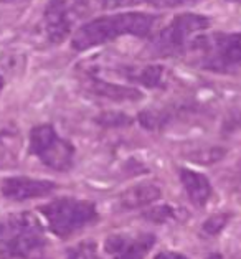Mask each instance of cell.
<instances>
[{
    "label": "cell",
    "instance_id": "cell-15",
    "mask_svg": "<svg viewBox=\"0 0 241 259\" xmlns=\"http://www.w3.org/2000/svg\"><path fill=\"white\" fill-rule=\"evenodd\" d=\"M228 220H230V217H228L226 213H221V214H215V217H210L205 223H204V231L207 233V235H218V233L225 228V225L228 223Z\"/></svg>",
    "mask_w": 241,
    "mask_h": 259
},
{
    "label": "cell",
    "instance_id": "cell-7",
    "mask_svg": "<svg viewBox=\"0 0 241 259\" xmlns=\"http://www.w3.org/2000/svg\"><path fill=\"white\" fill-rule=\"evenodd\" d=\"M73 5L69 0H50L43 20L50 41L60 43L66 38L73 27Z\"/></svg>",
    "mask_w": 241,
    "mask_h": 259
},
{
    "label": "cell",
    "instance_id": "cell-17",
    "mask_svg": "<svg viewBox=\"0 0 241 259\" xmlns=\"http://www.w3.org/2000/svg\"><path fill=\"white\" fill-rule=\"evenodd\" d=\"M223 131L225 132H238V131H241V107H239V109H234L233 112H230V116L225 119Z\"/></svg>",
    "mask_w": 241,
    "mask_h": 259
},
{
    "label": "cell",
    "instance_id": "cell-18",
    "mask_svg": "<svg viewBox=\"0 0 241 259\" xmlns=\"http://www.w3.org/2000/svg\"><path fill=\"white\" fill-rule=\"evenodd\" d=\"M149 5H154V7H160V9H172V7H180V5L185 4H192L195 0H144Z\"/></svg>",
    "mask_w": 241,
    "mask_h": 259
},
{
    "label": "cell",
    "instance_id": "cell-20",
    "mask_svg": "<svg viewBox=\"0 0 241 259\" xmlns=\"http://www.w3.org/2000/svg\"><path fill=\"white\" fill-rule=\"evenodd\" d=\"M2 88H4V78L0 76V91H2Z\"/></svg>",
    "mask_w": 241,
    "mask_h": 259
},
{
    "label": "cell",
    "instance_id": "cell-21",
    "mask_svg": "<svg viewBox=\"0 0 241 259\" xmlns=\"http://www.w3.org/2000/svg\"><path fill=\"white\" fill-rule=\"evenodd\" d=\"M228 2H234V4H241V0H228Z\"/></svg>",
    "mask_w": 241,
    "mask_h": 259
},
{
    "label": "cell",
    "instance_id": "cell-9",
    "mask_svg": "<svg viewBox=\"0 0 241 259\" xmlns=\"http://www.w3.org/2000/svg\"><path fill=\"white\" fill-rule=\"evenodd\" d=\"M155 238L150 235L129 236V235H114L106 239V252H109L112 259H144L152 249Z\"/></svg>",
    "mask_w": 241,
    "mask_h": 259
},
{
    "label": "cell",
    "instance_id": "cell-3",
    "mask_svg": "<svg viewBox=\"0 0 241 259\" xmlns=\"http://www.w3.org/2000/svg\"><path fill=\"white\" fill-rule=\"evenodd\" d=\"M50 230L58 238H69L76 231L86 228L99 220L93 201L78 198H58L40 208Z\"/></svg>",
    "mask_w": 241,
    "mask_h": 259
},
{
    "label": "cell",
    "instance_id": "cell-16",
    "mask_svg": "<svg viewBox=\"0 0 241 259\" xmlns=\"http://www.w3.org/2000/svg\"><path fill=\"white\" fill-rule=\"evenodd\" d=\"M145 218L150 221H155V223H164V221L175 218V210L169 205L155 206V208H152L149 213H145Z\"/></svg>",
    "mask_w": 241,
    "mask_h": 259
},
{
    "label": "cell",
    "instance_id": "cell-12",
    "mask_svg": "<svg viewBox=\"0 0 241 259\" xmlns=\"http://www.w3.org/2000/svg\"><path fill=\"white\" fill-rule=\"evenodd\" d=\"M124 78L131 83H137L147 88H158L166 83L167 71L164 66H139L124 68Z\"/></svg>",
    "mask_w": 241,
    "mask_h": 259
},
{
    "label": "cell",
    "instance_id": "cell-14",
    "mask_svg": "<svg viewBox=\"0 0 241 259\" xmlns=\"http://www.w3.org/2000/svg\"><path fill=\"white\" fill-rule=\"evenodd\" d=\"M66 259H99V256L94 243L86 241V243H79L78 246L69 249Z\"/></svg>",
    "mask_w": 241,
    "mask_h": 259
},
{
    "label": "cell",
    "instance_id": "cell-19",
    "mask_svg": "<svg viewBox=\"0 0 241 259\" xmlns=\"http://www.w3.org/2000/svg\"><path fill=\"white\" fill-rule=\"evenodd\" d=\"M154 259H188L187 256L180 254V252H174V251H164L158 252V254Z\"/></svg>",
    "mask_w": 241,
    "mask_h": 259
},
{
    "label": "cell",
    "instance_id": "cell-10",
    "mask_svg": "<svg viewBox=\"0 0 241 259\" xmlns=\"http://www.w3.org/2000/svg\"><path fill=\"white\" fill-rule=\"evenodd\" d=\"M160 188L150 182L137 183V185L128 188L117 198V205L120 210H136V208L149 206L160 198Z\"/></svg>",
    "mask_w": 241,
    "mask_h": 259
},
{
    "label": "cell",
    "instance_id": "cell-4",
    "mask_svg": "<svg viewBox=\"0 0 241 259\" xmlns=\"http://www.w3.org/2000/svg\"><path fill=\"white\" fill-rule=\"evenodd\" d=\"M188 50L196 56V63L213 71L241 66V31L196 36Z\"/></svg>",
    "mask_w": 241,
    "mask_h": 259
},
{
    "label": "cell",
    "instance_id": "cell-8",
    "mask_svg": "<svg viewBox=\"0 0 241 259\" xmlns=\"http://www.w3.org/2000/svg\"><path fill=\"white\" fill-rule=\"evenodd\" d=\"M56 188V183L31 177H9L2 182V195L14 201L47 197Z\"/></svg>",
    "mask_w": 241,
    "mask_h": 259
},
{
    "label": "cell",
    "instance_id": "cell-22",
    "mask_svg": "<svg viewBox=\"0 0 241 259\" xmlns=\"http://www.w3.org/2000/svg\"><path fill=\"white\" fill-rule=\"evenodd\" d=\"M4 2H17V0H4Z\"/></svg>",
    "mask_w": 241,
    "mask_h": 259
},
{
    "label": "cell",
    "instance_id": "cell-2",
    "mask_svg": "<svg viewBox=\"0 0 241 259\" xmlns=\"http://www.w3.org/2000/svg\"><path fill=\"white\" fill-rule=\"evenodd\" d=\"M47 239L38 218L31 213H14L0 220V257L43 259Z\"/></svg>",
    "mask_w": 241,
    "mask_h": 259
},
{
    "label": "cell",
    "instance_id": "cell-11",
    "mask_svg": "<svg viewBox=\"0 0 241 259\" xmlns=\"http://www.w3.org/2000/svg\"><path fill=\"white\" fill-rule=\"evenodd\" d=\"M180 182L193 205L205 206L212 198V183L204 174L190 168H180Z\"/></svg>",
    "mask_w": 241,
    "mask_h": 259
},
{
    "label": "cell",
    "instance_id": "cell-1",
    "mask_svg": "<svg viewBox=\"0 0 241 259\" xmlns=\"http://www.w3.org/2000/svg\"><path fill=\"white\" fill-rule=\"evenodd\" d=\"M157 17L144 12H124V14L103 15L86 22L74 33L71 45L78 52L91 50L117 40L119 36H149L155 28Z\"/></svg>",
    "mask_w": 241,
    "mask_h": 259
},
{
    "label": "cell",
    "instance_id": "cell-13",
    "mask_svg": "<svg viewBox=\"0 0 241 259\" xmlns=\"http://www.w3.org/2000/svg\"><path fill=\"white\" fill-rule=\"evenodd\" d=\"M91 90L99 94V96H104L107 99H114V101H136L141 99V93L134 88H128V86H119L109 83V81H103L99 78H93L91 79Z\"/></svg>",
    "mask_w": 241,
    "mask_h": 259
},
{
    "label": "cell",
    "instance_id": "cell-6",
    "mask_svg": "<svg viewBox=\"0 0 241 259\" xmlns=\"http://www.w3.org/2000/svg\"><path fill=\"white\" fill-rule=\"evenodd\" d=\"M210 27V18L198 14L177 15L157 36V47L164 53H175L188 48L198 33Z\"/></svg>",
    "mask_w": 241,
    "mask_h": 259
},
{
    "label": "cell",
    "instance_id": "cell-5",
    "mask_svg": "<svg viewBox=\"0 0 241 259\" xmlns=\"http://www.w3.org/2000/svg\"><path fill=\"white\" fill-rule=\"evenodd\" d=\"M30 152L56 172H66L73 167L74 162L73 144L60 137L50 124H42L31 129Z\"/></svg>",
    "mask_w": 241,
    "mask_h": 259
}]
</instances>
